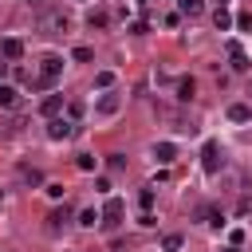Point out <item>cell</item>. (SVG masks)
<instances>
[{
    "instance_id": "1",
    "label": "cell",
    "mask_w": 252,
    "mask_h": 252,
    "mask_svg": "<svg viewBox=\"0 0 252 252\" xmlns=\"http://www.w3.org/2000/svg\"><path fill=\"white\" fill-rule=\"evenodd\" d=\"M122 217H126V201H122V197H106V205H102V213H98V224H102L106 232H114V228L122 224Z\"/></svg>"
},
{
    "instance_id": "2",
    "label": "cell",
    "mask_w": 252,
    "mask_h": 252,
    "mask_svg": "<svg viewBox=\"0 0 252 252\" xmlns=\"http://www.w3.org/2000/svg\"><path fill=\"white\" fill-rule=\"evenodd\" d=\"M201 165H205V173H220V169H224V150H220V142H205V146H201Z\"/></svg>"
},
{
    "instance_id": "3",
    "label": "cell",
    "mask_w": 252,
    "mask_h": 252,
    "mask_svg": "<svg viewBox=\"0 0 252 252\" xmlns=\"http://www.w3.org/2000/svg\"><path fill=\"white\" fill-rule=\"evenodd\" d=\"M118 110H122V94H118V91H106V94L94 102V114H98V118H114Z\"/></svg>"
},
{
    "instance_id": "4",
    "label": "cell",
    "mask_w": 252,
    "mask_h": 252,
    "mask_svg": "<svg viewBox=\"0 0 252 252\" xmlns=\"http://www.w3.org/2000/svg\"><path fill=\"white\" fill-rule=\"evenodd\" d=\"M71 134H75V122L59 118V114H55V118H47V138H51V142H67Z\"/></svg>"
},
{
    "instance_id": "5",
    "label": "cell",
    "mask_w": 252,
    "mask_h": 252,
    "mask_svg": "<svg viewBox=\"0 0 252 252\" xmlns=\"http://www.w3.org/2000/svg\"><path fill=\"white\" fill-rule=\"evenodd\" d=\"M39 24H43L51 35H59V32H67V28H71V20H67L63 12H43V16H39Z\"/></svg>"
},
{
    "instance_id": "6",
    "label": "cell",
    "mask_w": 252,
    "mask_h": 252,
    "mask_svg": "<svg viewBox=\"0 0 252 252\" xmlns=\"http://www.w3.org/2000/svg\"><path fill=\"white\" fill-rule=\"evenodd\" d=\"M59 71H63V59H59V55H43L39 75H43V79H59Z\"/></svg>"
},
{
    "instance_id": "7",
    "label": "cell",
    "mask_w": 252,
    "mask_h": 252,
    "mask_svg": "<svg viewBox=\"0 0 252 252\" xmlns=\"http://www.w3.org/2000/svg\"><path fill=\"white\" fill-rule=\"evenodd\" d=\"M67 220H71V209H67V205H63V209H51V213H47V232H59Z\"/></svg>"
},
{
    "instance_id": "8",
    "label": "cell",
    "mask_w": 252,
    "mask_h": 252,
    "mask_svg": "<svg viewBox=\"0 0 252 252\" xmlns=\"http://www.w3.org/2000/svg\"><path fill=\"white\" fill-rule=\"evenodd\" d=\"M193 94H197V83L185 75V79H177V102H193Z\"/></svg>"
},
{
    "instance_id": "9",
    "label": "cell",
    "mask_w": 252,
    "mask_h": 252,
    "mask_svg": "<svg viewBox=\"0 0 252 252\" xmlns=\"http://www.w3.org/2000/svg\"><path fill=\"white\" fill-rule=\"evenodd\" d=\"M59 106H63V94H47V98L39 102V114H43V118H55Z\"/></svg>"
},
{
    "instance_id": "10",
    "label": "cell",
    "mask_w": 252,
    "mask_h": 252,
    "mask_svg": "<svg viewBox=\"0 0 252 252\" xmlns=\"http://www.w3.org/2000/svg\"><path fill=\"white\" fill-rule=\"evenodd\" d=\"M154 158H158L161 165H169V161L177 158V146H173V142H158V146H154Z\"/></svg>"
},
{
    "instance_id": "11",
    "label": "cell",
    "mask_w": 252,
    "mask_h": 252,
    "mask_svg": "<svg viewBox=\"0 0 252 252\" xmlns=\"http://www.w3.org/2000/svg\"><path fill=\"white\" fill-rule=\"evenodd\" d=\"M106 24H110V12L106 8H91L87 12V28H106Z\"/></svg>"
},
{
    "instance_id": "12",
    "label": "cell",
    "mask_w": 252,
    "mask_h": 252,
    "mask_svg": "<svg viewBox=\"0 0 252 252\" xmlns=\"http://www.w3.org/2000/svg\"><path fill=\"white\" fill-rule=\"evenodd\" d=\"M213 24H217V32H228L236 20H232V12H228V8H217V12H213Z\"/></svg>"
},
{
    "instance_id": "13",
    "label": "cell",
    "mask_w": 252,
    "mask_h": 252,
    "mask_svg": "<svg viewBox=\"0 0 252 252\" xmlns=\"http://www.w3.org/2000/svg\"><path fill=\"white\" fill-rule=\"evenodd\" d=\"M228 55H232V67H236V71H248V67H252L248 55L240 51V43H228Z\"/></svg>"
},
{
    "instance_id": "14",
    "label": "cell",
    "mask_w": 252,
    "mask_h": 252,
    "mask_svg": "<svg viewBox=\"0 0 252 252\" xmlns=\"http://www.w3.org/2000/svg\"><path fill=\"white\" fill-rule=\"evenodd\" d=\"M0 51H4V59H20V55H24V43H20V39H4Z\"/></svg>"
},
{
    "instance_id": "15",
    "label": "cell",
    "mask_w": 252,
    "mask_h": 252,
    "mask_svg": "<svg viewBox=\"0 0 252 252\" xmlns=\"http://www.w3.org/2000/svg\"><path fill=\"white\" fill-rule=\"evenodd\" d=\"M248 118H252V110H248L244 102H232V106H228V122H248Z\"/></svg>"
},
{
    "instance_id": "16",
    "label": "cell",
    "mask_w": 252,
    "mask_h": 252,
    "mask_svg": "<svg viewBox=\"0 0 252 252\" xmlns=\"http://www.w3.org/2000/svg\"><path fill=\"white\" fill-rule=\"evenodd\" d=\"M177 8H181L185 16H201V12H205V0H177Z\"/></svg>"
},
{
    "instance_id": "17",
    "label": "cell",
    "mask_w": 252,
    "mask_h": 252,
    "mask_svg": "<svg viewBox=\"0 0 252 252\" xmlns=\"http://www.w3.org/2000/svg\"><path fill=\"white\" fill-rule=\"evenodd\" d=\"M20 181H24V185H39V181H43V173H39V169H28V165H24V169H20Z\"/></svg>"
},
{
    "instance_id": "18",
    "label": "cell",
    "mask_w": 252,
    "mask_h": 252,
    "mask_svg": "<svg viewBox=\"0 0 252 252\" xmlns=\"http://www.w3.org/2000/svg\"><path fill=\"white\" fill-rule=\"evenodd\" d=\"M0 106H16V87L0 83Z\"/></svg>"
},
{
    "instance_id": "19",
    "label": "cell",
    "mask_w": 252,
    "mask_h": 252,
    "mask_svg": "<svg viewBox=\"0 0 252 252\" xmlns=\"http://www.w3.org/2000/svg\"><path fill=\"white\" fill-rule=\"evenodd\" d=\"M71 59H75V63H91V59H94V51H91V47H75V51H71Z\"/></svg>"
},
{
    "instance_id": "20",
    "label": "cell",
    "mask_w": 252,
    "mask_h": 252,
    "mask_svg": "<svg viewBox=\"0 0 252 252\" xmlns=\"http://www.w3.org/2000/svg\"><path fill=\"white\" fill-rule=\"evenodd\" d=\"M75 165H79L83 173H94V158H91V154H79V158H75Z\"/></svg>"
},
{
    "instance_id": "21",
    "label": "cell",
    "mask_w": 252,
    "mask_h": 252,
    "mask_svg": "<svg viewBox=\"0 0 252 252\" xmlns=\"http://www.w3.org/2000/svg\"><path fill=\"white\" fill-rule=\"evenodd\" d=\"M94 220H98L94 209H83V213H79V224H83V228H94Z\"/></svg>"
},
{
    "instance_id": "22",
    "label": "cell",
    "mask_w": 252,
    "mask_h": 252,
    "mask_svg": "<svg viewBox=\"0 0 252 252\" xmlns=\"http://www.w3.org/2000/svg\"><path fill=\"white\" fill-rule=\"evenodd\" d=\"M138 205H142V213L154 209V189H142V193H138Z\"/></svg>"
},
{
    "instance_id": "23",
    "label": "cell",
    "mask_w": 252,
    "mask_h": 252,
    "mask_svg": "<svg viewBox=\"0 0 252 252\" xmlns=\"http://www.w3.org/2000/svg\"><path fill=\"white\" fill-rule=\"evenodd\" d=\"M201 217H205V220H209V224H213V228H220V224H224V217H220V213H217V209H205V213H201Z\"/></svg>"
},
{
    "instance_id": "24",
    "label": "cell",
    "mask_w": 252,
    "mask_h": 252,
    "mask_svg": "<svg viewBox=\"0 0 252 252\" xmlns=\"http://www.w3.org/2000/svg\"><path fill=\"white\" fill-rule=\"evenodd\" d=\"M161 248H165V252H177V248H181V236H177V232H169V236L161 240Z\"/></svg>"
},
{
    "instance_id": "25",
    "label": "cell",
    "mask_w": 252,
    "mask_h": 252,
    "mask_svg": "<svg viewBox=\"0 0 252 252\" xmlns=\"http://www.w3.org/2000/svg\"><path fill=\"white\" fill-rule=\"evenodd\" d=\"M110 83H114V75H110V71H98V75H94V87H102V91H106Z\"/></svg>"
},
{
    "instance_id": "26",
    "label": "cell",
    "mask_w": 252,
    "mask_h": 252,
    "mask_svg": "<svg viewBox=\"0 0 252 252\" xmlns=\"http://www.w3.org/2000/svg\"><path fill=\"white\" fill-rule=\"evenodd\" d=\"M236 28H244V32H252V12H240V16H236Z\"/></svg>"
},
{
    "instance_id": "27",
    "label": "cell",
    "mask_w": 252,
    "mask_h": 252,
    "mask_svg": "<svg viewBox=\"0 0 252 252\" xmlns=\"http://www.w3.org/2000/svg\"><path fill=\"white\" fill-rule=\"evenodd\" d=\"M67 114H71V118H83V102H79V98H75V102H67Z\"/></svg>"
},
{
    "instance_id": "28",
    "label": "cell",
    "mask_w": 252,
    "mask_h": 252,
    "mask_svg": "<svg viewBox=\"0 0 252 252\" xmlns=\"http://www.w3.org/2000/svg\"><path fill=\"white\" fill-rule=\"evenodd\" d=\"M106 165H110V169H122V165H126V158H122V154H110V158H106Z\"/></svg>"
},
{
    "instance_id": "29",
    "label": "cell",
    "mask_w": 252,
    "mask_h": 252,
    "mask_svg": "<svg viewBox=\"0 0 252 252\" xmlns=\"http://www.w3.org/2000/svg\"><path fill=\"white\" fill-rule=\"evenodd\" d=\"M138 224H142V228H150V224H158V217H154V213H150V209H146V213H142V217H138Z\"/></svg>"
},
{
    "instance_id": "30",
    "label": "cell",
    "mask_w": 252,
    "mask_h": 252,
    "mask_svg": "<svg viewBox=\"0 0 252 252\" xmlns=\"http://www.w3.org/2000/svg\"><path fill=\"white\" fill-rule=\"evenodd\" d=\"M130 32H134V35H146V32H150V24H146V20H138V24H130Z\"/></svg>"
},
{
    "instance_id": "31",
    "label": "cell",
    "mask_w": 252,
    "mask_h": 252,
    "mask_svg": "<svg viewBox=\"0 0 252 252\" xmlns=\"http://www.w3.org/2000/svg\"><path fill=\"white\" fill-rule=\"evenodd\" d=\"M240 213H252V197H244V201H240Z\"/></svg>"
},
{
    "instance_id": "32",
    "label": "cell",
    "mask_w": 252,
    "mask_h": 252,
    "mask_svg": "<svg viewBox=\"0 0 252 252\" xmlns=\"http://www.w3.org/2000/svg\"><path fill=\"white\" fill-rule=\"evenodd\" d=\"M28 4H35V8H43V0H28Z\"/></svg>"
},
{
    "instance_id": "33",
    "label": "cell",
    "mask_w": 252,
    "mask_h": 252,
    "mask_svg": "<svg viewBox=\"0 0 252 252\" xmlns=\"http://www.w3.org/2000/svg\"><path fill=\"white\" fill-rule=\"evenodd\" d=\"M224 4H228V0H217V8H224Z\"/></svg>"
},
{
    "instance_id": "34",
    "label": "cell",
    "mask_w": 252,
    "mask_h": 252,
    "mask_svg": "<svg viewBox=\"0 0 252 252\" xmlns=\"http://www.w3.org/2000/svg\"><path fill=\"white\" fill-rule=\"evenodd\" d=\"M224 252H240V248H224Z\"/></svg>"
}]
</instances>
